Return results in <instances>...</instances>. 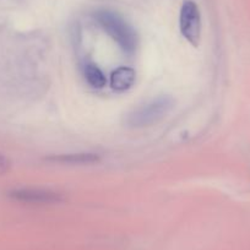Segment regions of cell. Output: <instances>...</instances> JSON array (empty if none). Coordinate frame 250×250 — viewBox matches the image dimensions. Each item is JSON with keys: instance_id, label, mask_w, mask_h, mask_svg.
Instances as JSON below:
<instances>
[{"instance_id": "cell-1", "label": "cell", "mask_w": 250, "mask_h": 250, "mask_svg": "<svg viewBox=\"0 0 250 250\" xmlns=\"http://www.w3.org/2000/svg\"><path fill=\"white\" fill-rule=\"evenodd\" d=\"M96 20L125 53L131 54L135 52L138 45L136 33L122 16L109 10H101L96 14Z\"/></svg>"}, {"instance_id": "cell-2", "label": "cell", "mask_w": 250, "mask_h": 250, "mask_svg": "<svg viewBox=\"0 0 250 250\" xmlns=\"http://www.w3.org/2000/svg\"><path fill=\"white\" fill-rule=\"evenodd\" d=\"M173 108H174V100L172 97L160 96L135 108L128 115L126 123L129 126H133V128L151 126L165 119L172 112Z\"/></svg>"}, {"instance_id": "cell-3", "label": "cell", "mask_w": 250, "mask_h": 250, "mask_svg": "<svg viewBox=\"0 0 250 250\" xmlns=\"http://www.w3.org/2000/svg\"><path fill=\"white\" fill-rule=\"evenodd\" d=\"M179 26L183 37L191 45L196 47L200 42L201 19L198 5L191 0H187L183 4L180 10Z\"/></svg>"}, {"instance_id": "cell-4", "label": "cell", "mask_w": 250, "mask_h": 250, "mask_svg": "<svg viewBox=\"0 0 250 250\" xmlns=\"http://www.w3.org/2000/svg\"><path fill=\"white\" fill-rule=\"evenodd\" d=\"M9 196L19 203L33 204V205H47V204H58L62 201V194L42 188H18L11 190Z\"/></svg>"}, {"instance_id": "cell-5", "label": "cell", "mask_w": 250, "mask_h": 250, "mask_svg": "<svg viewBox=\"0 0 250 250\" xmlns=\"http://www.w3.org/2000/svg\"><path fill=\"white\" fill-rule=\"evenodd\" d=\"M135 83V71L131 68H118L110 76V86L115 91L129 90Z\"/></svg>"}, {"instance_id": "cell-6", "label": "cell", "mask_w": 250, "mask_h": 250, "mask_svg": "<svg viewBox=\"0 0 250 250\" xmlns=\"http://www.w3.org/2000/svg\"><path fill=\"white\" fill-rule=\"evenodd\" d=\"M48 161L62 163V165H91L100 161V157L96 153H69V155H60L49 157Z\"/></svg>"}, {"instance_id": "cell-7", "label": "cell", "mask_w": 250, "mask_h": 250, "mask_svg": "<svg viewBox=\"0 0 250 250\" xmlns=\"http://www.w3.org/2000/svg\"><path fill=\"white\" fill-rule=\"evenodd\" d=\"M85 78L88 85L95 88H102L105 86V76L95 64H87L85 68Z\"/></svg>"}, {"instance_id": "cell-8", "label": "cell", "mask_w": 250, "mask_h": 250, "mask_svg": "<svg viewBox=\"0 0 250 250\" xmlns=\"http://www.w3.org/2000/svg\"><path fill=\"white\" fill-rule=\"evenodd\" d=\"M9 167H10V163H9L8 158H6L4 155H1V153H0V174L5 173L6 170L9 169Z\"/></svg>"}]
</instances>
